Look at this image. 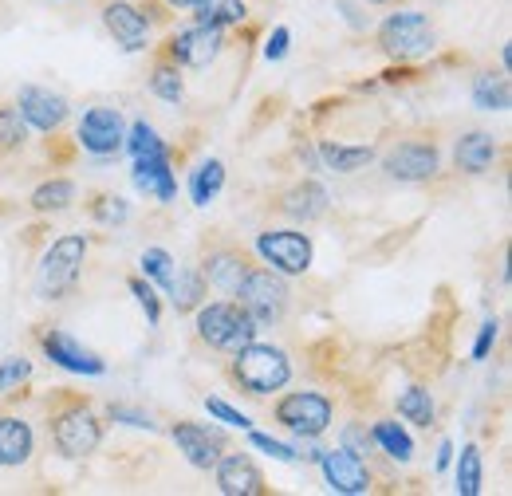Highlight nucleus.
<instances>
[{
  "label": "nucleus",
  "instance_id": "nucleus-7",
  "mask_svg": "<svg viewBox=\"0 0 512 496\" xmlns=\"http://www.w3.org/2000/svg\"><path fill=\"white\" fill-rule=\"evenodd\" d=\"M233 300L249 311V319L256 327H280L288 319V308H292V288L276 268L256 264L253 272L237 284Z\"/></svg>",
  "mask_w": 512,
  "mask_h": 496
},
{
  "label": "nucleus",
  "instance_id": "nucleus-1",
  "mask_svg": "<svg viewBox=\"0 0 512 496\" xmlns=\"http://www.w3.org/2000/svg\"><path fill=\"white\" fill-rule=\"evenodd\" d=\"M40 406H44L48 437H52L60 457L83 461V457L99 453V445H103V418L95 414L91 394L67 390V386H52Z\"/></svg>",
  "mask_w": 512,
  "mask_h": 496
},
{
  "label": "nucleus",
  "instance_id": "nucleus-46",
  "mask_svg": "<svg viewBox=\"0 0 512 496\" xmlns=\"http://www.w3.org/2000/svg\"><path fill=\"white\" fill-rule=\"evenodd\" d=\"M497 319H489V323H481V335H477V343H473V359L477 363H485L489 359V351H493V343H497Z\"/></svg>",
  "mask_w": 512,
  "mask_h": 496
},
{
  "label": "nucleus",
  "instance_id": "nucleus-5",
  "mask_svg": "<svg viewBox=\"0 0 512 496\" xmlns=\"http://www.w3.org/2000/svg\"><path fill=\"white\" fill-rule=\"evenodd\" d=\"M87 248H91V241L79 233H64V237L48 241L40 264H36V296L40 300H67L79 288Z\"/></svg>",
  "mask_w": 512,
  "mask_h": 496
},
{
  "label": "nucleus",
  "instance_id": "nucleus-36",
  "mask_svg": "<svg viewBox=\"0 0 512 496\" xmlns=\"http://www.w3.org/2000/svg\"><path fill=\"white\" fill-rule=\"evenodd\" d=\"M481 481H485L481 449L477 445H465L461 457H457V496H477L481 493Z\"/></svg>",
  "mask_w": 512,
  "mask_h": 496
},
{
  "label": "nucleus",
  "instance_id": "nucleus-27",
  "mask_svg": "<svg viewBox=\"0 0 512 496\" xmlns=\"http://www.w3.org/2000/svg\"><path fill=\"white\" fill-rule=\"evenodd\" d=\"M75 197H79V186H75L71 178H48V182H40V186L32 189L28 205H32V213H36V217H52V213L71 209V205H75Z\"/></svg>",
  "mask_w": 512,
  "mask_h": 496
},
{
  "label": "nucleus",
  "instance_id": "nucleus-32",
  "mask_svg": "<svg viewBox=\"0 0 512 496\" xmlns=\"http://www.w3.org/2000/svg\"><path fill=\"white\" fill-rule=\"evenodd\" d=\"M394 406H398V414H402L410 426H418V430H430V426L438 422V406H434V394H430L426 386H406Z\"/></svg>",
  "mask_w": 512,
  "mask_h": 496
},
{
  "label": "nucleus",
  "instance_id": "nucleus-22",
  "mask_svg": "<svg viewBox=\"0 0 512 496\" xmlns=\"http://www.w3.org/2000/svg\"><path fill=\"white\" fill-rule=\"evenodd\" d=\"M32 453H36L32 426L20 414L0 410V469H20L32 461Z\"/></svg>",
  "mask_w": 512,
  "mask_h": 496
},
{
  "label": "nucleus",
  "instance_id": "nucleus-26",
  "mask_svg": "<svg viewBox=\"0 0 512 496\" xmlns=\"http://www.w3.org/2000/svg\"><path fill=\"white\" fill-rule=\"evenodd\" d=\"M166 296H170V308L178 311V315H193V311L209 300V284H205V276L197 272V264H193V268H178Z\"/></svg>",
  "mask_w": 512,
  "mask_h": 496
},
{
  "label": "nucleus",
  "instance_id": "nucleus-18",
  "mask_svg": "<svg viewBox=\"0 0 512 496\" xmlns=\"http://www.w3.org/2000/svg\"><path fill=\"white\" fill-rule=\"evenodd\" d=\"M327 189L320 182H312V178H300V182H292L288 189H280V193H272L268 197V209L272 213H280V217H288V221H296V225H312V221H320L323 213H327Z\"/></svg>",
  "mask_w": 512,
  "mask_h": 496
},
{
  "label": "nucleus",
  "instance_id": "nucleus-11",
  "mask_svg": "<svg viewBox=\"0 0 512 496\" xmlns=\"http://www.w3.org/2000/svg\"><path fill=\"white\" fill-rule=\"evenodd\" d=\"M225 28H205V24H190V28H170L166 36H162V52L170 56V60H178L186 71H205L209 63L217 60L221 52H225Z\"/></svg>",
  "mask_w": 512,
  "mask_h": 496
},
{
  "label": "nucleus",
  "instance_id": "nucleus-13",
  "mask_svg": "<svg viewBox=\"0 0 512 496\" xmlns=\"http://www.w3.org/2000/svg\"><path fill=\"white\" fill-rule=\"evenodd\" d=\"M75 142L79 150L95 154V158H115L127 142V123L119 107H91L83 111V119L75 126Z\"/></svg>",
  "mask_w": 512,
  "mask_h": 496
},
{
  "label": "nucleus",
  "instance_id": "nucleus-43",
  "mask_svg": "<svg viewBox=\"0 0 512 496\" xmlns=\"http://www.w3.org/2000/svg\"><path fill=\"white\" fill-rule=\"evenodd\" d=\"M249 445L260 449V453H268V457H276V461H300V453L292 445H284V441H276V437L268 434H256V430H249Z\"/></svg>",
  "mask_w": 512,
  "mask_h": 496
},
{
  "label": "nucleus",
  "instance_id": "nucleus-15",
  "mask_svg": "<svg viewBox=\"0 0 512 496\" xmlns=\"http://www.w3.org/2000/svg\"><path fill=\"white\" fill-rule=\"evenodd\" d=\"M16 111L24 115L28 130H40V134H52V130H64L71 123V103H67L60 91L52 87H40V83H24L16 91Z\"/></svg>",
  "mask_w": 512,
  "mask_h": 496
},
{
  "label": "nucleus",
  "instance_id": "nucleus-47",
  "mask_svg": "<svg viewBox=\"0 0 512 496\" xmlns=\"http://www.w3.org/2000/svg\"><path fill=\"white\" fill-rule=\"evenodd\" d=\"M449 453H453V445L442 441V449H438V469H449Z\"/></svg>",
  "mask_w": 512,
  "mask_h": 496
},
{
  "label": "nucleus",
  "instance_id": "nucleus-25",
  "mask_svg": "<svg viewBox=\"0 0 512 496\" xmlns=\"http://www.w3.org/2000/svg\"><path fill=\"white\" fill-rule=\"evenodd\" d=\"M379 158L375 146H347V142H335V138H323L320 142V162L335 174H355L363 166H371Z\"/></svg>",
  "mask_w": 512,
  "mask_h": 496
},
{
  "label": "nucleus",
  "instance_id": "nucleus-2",
  "mask_svg": "<svg viewBox=\"0 0 512 496\" xmlns=\"http://www.w3.org/2000/svg\"><path fill=\"white\" fill-rule=\"evenodd\" d=\"M225 378L249 394V398H268V394H280L288 382H292V359L284 347H272V343H249L241 347L237 355H229L225 363Z\"/></svg>",
  "mask_w": 512,
  "mask_h": 496
},
{
  "label": "nucleus",
  "instance_id": "nucleus-3",
  "mask_svg": "<svg viewBox=\"0 0 512 496\" xmlns=\"http://www.w3.org/2000/svg\"><path fill=\"white\" fill-rule=\"evenodd\" d=\"M256 252L249 245H241L237 237L221 233V229H205L201 241H197V272L205 276V284L217 292V296H233L237 284L253 272Z\"/></svg>",
  "mask_w": 512,
  "mask_h": 496
},
{
  "label": "nucleus",
  "instance_id": "nucleus-50",
  "mask_svg": "<svg viewBox=\"0 0 512 496\" xmlns=\"http://www.w3.org/2000/svg\"><path fill=\"white\" fill-rule=\"evenodd\" d=\"M4 12H8V8H4V0H0V28L8 24V16H4Z\"/></svg>",
  "mask_w": 512,
  "mask_h": 496
},
{
  "label": "nucleus",
  "instance_id": "nucleus-16",
  "mask_svg": "<svg viewBox=\"0 0 512 496\" xmlns=\"http://www.w3.org/2000/svg\"><path fill=\"white\" fill-rule=\"evenodd\" d=\"M170 437H174L178 453L190 461L193 469H201V473H213V465L225 457V449H233L229 437L221 434V430L190 422V418H178V422L170 426Z\"/></svg>",
  "mask_w": 512,
  "mask_h": 496
},
{
  "label": "nucleus",
  "instance_id": "nucleus-24",
  "mask_svg": "<svg viewBox=\"0 0 512 496\" xmlns=\"http://www.w3.org/2000/svg\"><path fill=\"white\" fill-rule=\"evenodd\" d=\"M123 150H130V158H162V154H166L174 166L186 162V150H182V146H166V142L158 138V130L146 123V119H138V123L127 130Z\"/></svg>",
  "mask_w": 512,
  "mask_h": 496
},
{
  "label": "nucleus",
  "instance_id": "nucleus-48",
  "mask_svg": "<svg viewBox=\"0 0 512 496\" xmlns=\"http://www.w3.org/2000/svg\"><path fill=\"white\" fill-rule=\"evenodd\" d=\"M166 4H170V8H174V12H186V8H193V4H197V0H166Z\"/></svg>",
  "mask_w": 512,
  "mask_h": 496
},
{
  "label": "nucleus",
  "instance_id": "nucleus-21",
  "mask_svg": "<svg viewBox=\"0 0 512 496\" xmlns=\"http://www.w3.org/2000/svg\"><path fill=\"white\" fill-rule=\"evenodd\" d=\"M174 162L162 154V158H134V166H130V182L138 193H146V197H154V201H162V205H170L174 197H178V178H174Z\"/></svg>",
  "mask_w": 512,
  "mask_h": 496
},
{
  "label": "nucleus",
  "instance_id": "nucleus-37",
  "mask_svg": "<svg viewBox=\"0 0 512 496\" xmlns=\"http://www.w3.org/2000/svg\"><path fill=\"white\" fill-rule=\"evenodd\" d=\"M138 264H142V276H146L154 288L170 292V284H174V272H178V268H174V256H170L166 248H146Z\"/></svg>",
  "mask_w": 512,
  "mask_h": 496
},
{
  "label": "nucleus",
  "instance_id": "nucleus-38",
  "mask_svg": "<svg viewBox=\"0 0 512 496\" xmlns=\"http://www.w3.org/2000/svg\"><path fill=\"white\" fill-rule=\"evenodd\" d=\"M44 154H48V162H52V170H67V166H75L79 162V142H75V134H67V130H52V134H44Z\"/></svg>",
  "mask_w": 512,
  "mask_h": 496
},
{
  "label": "nucleus",
  "instance_id": "nucleus-12",
  "mask_svg": "<svg viewBox=\"0 0 512 496\" xmlns=\"http://www.w3.org/2000/svg\"><path fill=\"white\" fill-rule=\"evenodd\" d=\"M32 339H36V347L44 351V359H48V363H56V367H64V371L91 374V378L107 374V363H103L95 351H87L79 339H71L64 327L36 323V327H32Z\"/></svg>",
  "mask_w": 512,
  "mask_h": 496
},
{
  "label": "nucleus",
  "instance_id": "nucleus-42",
  "mask_svg": "<svg viewBox=\"0 0 512 496\" xmlns=\"http://www.w3.org/2000/svg\"><path fill=\"white\" fill-rule=\"evenodd\" d=\"M205 410H209V418H217V422H225V426H233V430H249L253 422L241 414V410H233L225 398H205Z\"/></svg>",
  "mask_w": 512,
  "mask_h": 496
},
{
  "label": "nucleus",
  "instance_id": "nucleus-51",
  "mask_svg": "<svg viewBox=\"0 0 512 496\" xmlns=\"http://www.w3.org/2000/svg\"><path fill=\"white\" fill-rule=\"evenodd\" d=\"M260 4H264V0H260Z\"/></svg>",
  "mask_w": 512,
  "mask_h": 496
},
{
  "label": "nucleus",
  "instance_id": "nucleus-49",
  "mask_svg": "<svg viewBox=\"0 0 512 496\" xmlns=\"http://www.w3.org/2000/svg\"><path fill=\"white\" fill-rule=\"evenodd\" d=\"M363 4H375V8H398V4H406V0H363Z\"/></svg>",
  "mask_w": 512,
  "mask_h": 496
},
{
  "label": "nucleus",
  "instance_id": "nucleus-35",
  "mask_svg": "<svg viewBox=\"0 0 512 496\" xmlns=\"http://www.w3.org/2000/svg\"><path fill=\"white\" fill-rule=\"evenodd\" d=\"M371 434H375V445L383 449L390 461H410V457H414V441H410V434H406L394 418H379V422L371 426Z\"/></svg>",
  "mask_w": 512,
  "mask_h": 496
},
{
  "label": "nucleus",
  "instance_id": "nucleus-23",
  "mask_svg": "<svg viewBox=\"0 0 512 496\" xmlns=\"http://www.w3.org/2000/svg\"><path fill=\"white\" fill-rule=\"evenodd\" d=\"M146 87H150V95L162 99V103H182V99H186V67L178 60H170L158 44H150Z\"/></svg>",
  "mask_w": 512,
  "mask_h": 496
},
{
  "label": "nucleus",
  "instance_id": "nucleus-4",
  "mask_svg": "<svg viewBox=\"0 0 512 496\" xmlns=\"http://www.w3.org/2000/svg\"><path fill=\"white\" fill-rule=\"evenodd\" d=\"M256 327L249 319V311L241 308L233 296L225 300H205L193 311V339L217 355H237L241 347H249L256 339Z\"/></svg>",
  "mask_w": 512,
  "mask_h": 496
},
{
  "label": "nucleus",
  "instance_id": "nucleus-8",
  "mask_svg": "<svg viewBox=\"0 0 512 496\" xmlns=\"http://www.w3.org/2000/svg\"><path fill=\"white\" fill-rule=\"evenodd\" d=\"M386 178L402 182V186H426L442 174V146L434 134H410L398 138L383 154Z\"/></svg>",
  "mask_w": 512,
  "mask_h": 496
},
{
  "label": "nucleus",
  "instance_id": "nucleus-20",
  "mask_svg": "<svg viewBox=\"0 0 512 496\" xmlns=\"http://www.w3.org/2000/svg\"><path fill=\"white\" fill-rule=\"evenodd\" d=\"M497 158H501V142H497L489 130H469V134H461L457 146H453V166H457L461 174H469V178L489 174V170L497 166Z\"/></svg>",
  "mask_w": 512,
  "mask_h": 496
},
{
  "label": "nucleus",
  "instance_id": "nucleus-29",
  "mask_svg": "<svg viewBox=\"0 0 512 496\" xmlns=\"http://www.w3.org/2000/svg\"><path fill=\"white\" fill-rule=\"evenodd\" d=\"M249 20L245 0H197L193 4V24L205 28H241Z\"/></svg>",
  "mask_w": 512,
  "mask_h": 496
},
{
  "label": "nucleus",
  "instance_id": "nucleus-45",
  "mask_svg": "<svg viewBox=\"0 0 512 496\" xmlns=\"http://www.w3.org/2000/svg\"><path fill=\"white\" fill-rule=\"evenodd\" d=\"M288 40H292V32L280 24L272 36H268V44H264V60L268 63H280L284 56H288Z\"/></svg>",
  "mask_w": 512,
  "mask_h": 496
},
{
  "label": "nucleus",
  "instance_id": "nucleus-33",
  "mask_svg": "<svg viewBox=\"0 0 512 496\" xmlns=\"http://www.w3.org/2000/svg\"><path fill=\"white\" fill-rule=\"evenodd\" d=\"M24 146H28V123H24V115L16 111L12 99H0V162L16 158Z\"/></svg>",
  "mask_w": 512,
  "mask_h": 496
},
{
  "label": "nucleus",
  "instance_id": "nucleus-31",
  "mask_svg": "<svg viewBox=\"0 0 512 496\" xmlns=\"http://www.w3.org/2000/svg\"><path fill=\"white\" fill-rule=\"evenodd\" d=\"M473 103L481 111H509V71H477L473 75Z\"/></svg>",
  "mask_w": 512,
  "mask_h": 496
},
{
  "label": "nucleus",
  "instance_id": "nucleus-34",
  "mask_svg": "<svg viewBox=\"0 0 512 496\" xmlns=\"http://www.w3.org/2000/svg\"><path fill=\"white\" fill-rule=\"evenodd\" d=\"M221 189H225V162H221V158H205V162L190 174L193 205H209Z\"/></svg>",
  "mask_w": 512,
  "mask_h": 496
},
{
  "label": "nucleus",
  "instance_id": "nucleus-19",
  "mask_svg": "<svg viewBox=\"0 0 512 496\" xmlns=\"http://www.w3.org/2000/svg\"><path fill=\"white\" fill-rule=\"evenodd\" d=\"M213 477H217V489L225 496H272V485L264 481L260 465L249 453L225 449V457L213 465Z\"/></svg>",
  "mask_w": 512,
  "mask_h": 496
},
{
  "label": "nucleus",
  "instance_id": "nucleus-10",
  "mask_svg": "<svg viewBox=\"0 0 512 496\" xmlns=\"http://www.w3.org/2000/svg\"><path fill=\"white\" fill-rule=\"evenodd\" d=\"M253 252L280 276H304L312 268V256H316L312 237L300 229H264V233H256Z\"/></svg>",
  "mask_w": 512,
  "mask_h": 496
},
{
  "label": "nucleus",
  "instance_id": "nucleus-9",
  "mask_svg": "<svg viewBox=\"0 0 512 496\" xmlns=\"http://www.w3.org/2000/svg\"><path fill=\"white\" fill-rule=\"evenodd\" d=\"M272 422L296 437H323L335 422V402L316 390H288L272 402Z\"/></svg>",
  "mask_w": 512,
  "mask_h": 496
},
{
  "label": "nucleus",
  "instance_id": "nucleus-17",
  "mask_svg": "<svg viewBox=\"0 0 512 496\" xmlns=\"http://www.w3.org/2000/svg\"><path fill=\"white\" fill-rule=\"evenodd\" d=\"M99 20L107 28V36L123 48V52H150V24L142 20L134 0H103L99 4Z\"/></svg>",
  "mask_w": 512,
  "mask_h": 496
},
{
  "label": "nucleus",
  "instance_id": "nucleus-44",
  "mask_svg": "<svg viewBox=\"0 0 512 496\" xmlns=\"http://www.w3.org/2000/svg\"><path fill=\"white\" fill-rule=\"evenodd\" d=\"M107 414H111V422H127V426H138V430H158V422H150V414L130 410V406H119V402H115Z\"/></svg>",
  "mask_w": 512,
  "mask_h": 496
},
{
  "label": "nucleus",
  "instance_id": "nucleus-41",
  "mask_svg": "<svg viewBox=\"0 0 512 496\" xmlns=\"http://www.w3.org/2000/svg\"><path fill=\"white\" fill-rule=\"evenodd\" d=\"M134 4H138L142 20L150 24V32H154V28H166V32H170V28H174V20H178V12H174L166 0H134Z\"/></svg>",
  "mask_w": 512,
  "mask_h": 496
},
{
  "label": "nucleus",
  "instance_id": "nucleus-14",
  "mask_svg": "<svg viewBox=\"0 0 512 496\" xmlns=\"http://www.w3.org/2000/svg\"><path fill=\"white\" fill-rule=\"evenodd\" d=\"M323 469V481H327V489L339 496H367L375 493V473H371V465L363 461V457H355L351 449H343V445H335V449H320V461H316Z\"/></svg>",
  "mask_w": 512,
  "mask_h": 496
},
{
  "label": "nucleus",
  "instance_id": "nucleus-28",
  "mask_svg": "<svg viewBox=\"0 0 512 496\" xmlns=\"http://www.w3.org/2000/svg\"><path fill=\"white\" fill-rule=\"evenodd\" d=\"M32 394V363L24 355L0 359V398L4 406H20Z\"/></svg>",
  "mask_w": 512,
  "mask_h": 496
},
{
  "label": "nucleus",
  "instance_id": "nucleus-30",
  "mask_svg": "<svg viewBox=\"0 0 512 496\" xmlns=\"http://www.w3.org/2000/svg\"><path fill=\"white\" fill-rule=\"evenodd\" d=\"M83 213H87L95 225L115 229V225H127L130 221V201L119 197V193H111V189H95V193H87Z\"/></svg>",
  "mask_w": 512,
  "mask_h": 496
},
{
  "label": "nucleus",
  "instance_id": "nucleus-39",
  "mask_svg": "<svg viewBox=\"0 0 512 496\" xmlns=\"http://www.w3.org/2000/svg\"><path fill=\"white\" fill-rule=\"evenodd\" d=\"M343 449H351L355 457H363V461H375L379 457V445H375V434L367 430V422H347L343 426Z\"/></svg>",
  "mask_w": 512,
  "mask_h": 496
},
{
  "label": "nucleus",
  "instance_id": "nucleus-6",
  "mask_svg": "<svg viewBox=\"0 0 512 496\" xmlns=\"http://www.w3.org/2000/svg\"><path fill=\"white\" fill-rule=\"evenodd\" d=\"M375 44L386 60L394 63H418L438 48V28L426 12H390L375 28Z\"/></svg>",
  "mask_w": 512,
  "mask_h": 496
},
{
  "label": "nucleus",
  "instance_id": "nucleus-40",
  "mask_svg": "<svg viewBox=\"0 0 512 496\" xmlns=\"http://www.w3.org/2000/svg\"><path fill=\"white\" fill-rule=\"evenodd\" d=\"M127 288L134 292L138 308L146 311V319H150V323H158V319H162V300H158L154 284H150V280H142V276H127Z\"/></svg>",
  "mask_w": 512,
  "mask_h": 496
}]
</instances>
